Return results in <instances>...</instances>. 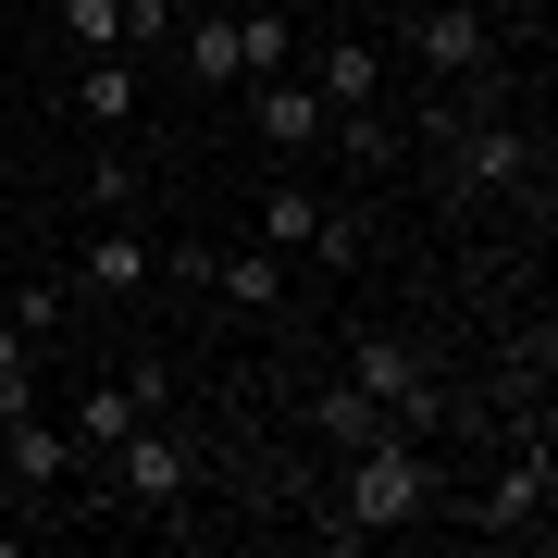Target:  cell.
<instances>
[{"label": "cell", "instance_id": "obj_4", "mask_svg": "<svg viewBox=\"0 0 558 558\" xmlns=\"http://www.w3.org/2000/svg\"><path fill=\"white\" fill-rule=\"evenodd\" d=\"M546 497H558V472H546V422H534V435H521V447L497 459V472H484L472 521H484L497 546H546Z\"/></svg>", "mask_w": 558, "mask_h": 558}, {"label": "cell", "instance_id": "obj_7", "mask_svg": "<svg viewBox=\"0 0 558 558\" xmlns=\"http://www.w3.org/2000/svg\"><path fill=\"white\" fill-rule=\"evenodd\" d=\"M410 50H422V75H447V87H472V75H497V25H484L472 0H435V13L410 25Z\"/></svg>", "mask_w": 558, "mask_h": 558}, {"label": "cell", "instance_id": "obj_14", "mask_svg": "<svg viewBox=\"0 0 558 558\" xmlns=\"http://www.w3.org/2000/svg\"><path fill=\"white\" fill-rule=\"evenodd\" d=\"M149 398H161L149 373H137V385H87V398H75V447H112V435H124V422H137Z\"/></svg>", "mask_w": 558, "mask_h": 558}, {"label": "cell", "instance_id": "obj_11", "mask_svg": "<svg viewBox=\"0 0 558 558\" xmlns=\"http://www.w3.org/2000/svg\"><path fill=\"white\" fill-rule=\"evenodd\" d=\"M149 286V236L137 223H100V236H87V299H137Z\"/></svg>", "mask_w": 558, "mask_h": 558}, {"label": "cell", "instance_id": "obj_5", "mask_svg": "<svg viewBox=\"0 0 558 558\" xmlns=\"http://www.w3.org/2000/svg\"><path fill=\"white\" fill-rule=\"evenodd\" d=\"M348 385H360V398H373L385 422H398V435H435V422H447V398H435V360H422V348H398V336H360Z\"/></svg>", "mask_w": 558, "mask_h": 558}, {"label": "cell", "instance_id": "obj_1", "mask_svg": "<svg viewBox=\"0 0 558 558\" xmlns=\"http://www.w3.org/2000/svg\"><path fill=\"white\" fill-rule=\"evenodd\" d=\"M422 509H435V447L422 435H373V447H348V484H336V521H323V534L373 546V534H398Z\"/></svg>", "mask_w": 558, "mask_h": 558}, {"label": "cell", "instance_id": "obj_17", "mask_svg": "<svg viewBox=\"0 0 558 558\" xmlns=\"http://www.w3.org/2000/svg\"><path fill=\"white\" fill-rule=\"evenodd\" d=\"M0 410H38V348H25L13 311H0Z\"/></svg>", "mask_w": 558, "mask_h": 558}, {"label": "cell", "instance_id": "obj_13", "mask_svg": "<svg viewBox=\"0 0 558 558\" xmlns=\"http://www.w3.org/2000/svg\"><path fill=\"white\" fill-rule=\"evenodd\" d=\"M75 112H87V124H137V62H124V50H87Z\"/></svg>", "mask_w": 558, "mask_h": 558}, {"label": "cell", "instance_id": "obj_16", "mask_svg": "<svg viewBox=\"0 0 558 558\" xmlns=\"http://www.w3.org/2000/svg\"><path fill=\"white\" fill-rule=\"evenodd\" d=\"M50 25L75 50H124V0H50Z\"/></svg>", "mask_w": 558, "mask_h": 558}, {"label": "cell", "instance_id": "obj_21", "mask_svg": "<svg viewBox=\"0 0 558 558\" xmlns=\"http://www.w3.org/2000/svg\"><path fill=\"white\" fill-rule=\"evenodd\" d=\"M174 25H186L174 0H124V50H149V38H174Z\"/></svg>", "mask_w": 558, "mask_h": 558}, {"label": "cell", "instance_id": "obj_6", "mask_svg": "<svg viewBox=\"0 0 558 558\" xmlns=\"http://www.w3.org/2000/svg\"><path fill=\"white\" fill-rule=\"evenodd\" d=\"M323 124H336V112H323V87H311V75H248V137L274 149V161H311V149H323Z\"/></svg>", "mask_w": 558, "mask_h": 558}, {"label": "cell", "instance_id": "obj_2", "mask_svg": "<svg viewBox=\"0 0 558 558\" xmlns=\"http://www.w3.org/2000/svg\"><path fill=\"white\" fill-rule=\"evenodd\" d=\"M248 236L274 248V260H323V274H348V260H360V223H348L336 199H323L311 174H274V186H260Z\"/></svg>", "mask_w": 558, "mask_h": 558}, {"label": "cell", "instance_id": "obj_8", "mask_svg": "<svg viewBox=\"0 0 558 558\" xmlns=\"http://www.w3.org/2000/svg\"><path fill=\"white\" fill-rule=\"evenodd\" d=\"M311 87H323V112H373L385 100V50L373 38H323L311 50Z\"/></svg>", "mask_w": 558, "mask_h": 558}, {"label": "cell", "instance_id": "obj_19", "mask_svg": "<svg viewBox=\"0 0 558 558\" xmlns=\"http://www.w3.org/2000/svg\"><path fill=\"white\" fill-rule=\"evenodd\" d=\"M323 137H336L348 161H398V124H385V112H336V124H323Z\"/></svg>", "mask_w": 558, "mask_h": 558}, {"label": "cell", "instance_id": "obj_3", "mask_svg": "<svg viewBox=\"0 0 558 558\" xmlns=\"http://www.w3.org/2000/svg\"><path fill=\"white\" fill-rule=\"evenodd\" d=\"M100 459H112V484H124V509H137V521H174V509H186V472H199V459H186V435H161L149 410L124 422Z\"/></svg>", "mask_w": 558, "mask_h": 558}, {"label": "cell", "instance_id": "obj_9", "mask_svg": "<svg viewBox=\"0 0 558 558\" xmlns=\"http://www.w3.org/2000/svg\"><path fill=\"white\" fill-rule=\"evenodd\" d=\"M0 472H13V484H62V472H75V435L38 422V410H0Z\"/></svg>", "mask_w": 558, "mask_h": 558}, {"label": "cell", "instance_id": "obj_12", "mask_svg": "<svg viewBox=\"0 0 558 558\" xmlns=\"http://www.w3.org/2000/svg\"><path fill=\"white\" fill-rule=\"evenodd\" d=\"M211 286H223V299H236V311H286V260L274 248H211Z\"/></svg>", "mask_w": 558, "mask_h": 558}, {"label": "cell", "instance_id": "obj_18", "mask_svg": "<svg viewBox=\"0 0 558 558\" xmlns=\"http://www.w3.org/2000/svg\"><path fill=\"white\" fill-rule=\"evenodd\" d=\"M248 25V75H286V62H299V25L286 13H236Z\"/></svg>", "mask_w": 558, "mask_h": 558}, {"label": "cell", "instance_id": "obj_20", "mask_svg": "<svg viewBox=\"0 0 558 558\" xmlns=\"http://www.w3.org/2000/svg\"><path fill=\"white\" fill-rule=\"evenodd\" d=\"M87 199H100V211H124V199H137V161H124V149H100V161H87Z\"/></svg>", "mask_w": 558, "mask_h": 558}, {"label": "cell", "instance_id": "obj_15", "mask_svg": "<svg viewBox=\"0 0 558 558\" xmlns=\"http://www.w3.org/2000/svg\"><path fill=\"white\" fill-rule=\"evenodd\" d=\"M311 422L336 435V459H348V447H373V435H398V422H385L373 398H360V385H323V398H311Z\"/></svg>", "mask_w": 558, "mask_h": 558}, {"label": "cell", "instance_id": "obj_10", "mask_svg": "<svg viewBox=\"0 0 558 558\" xmlns=\"http://www.w3.org/2000/svg\"><path fill=\"white\" fill-rule=\"evenodd\" d=\"M186 38V75L199 87H248V25L236 13H199V25H174Z\"/></svg>", "mask_w": 558, "mask_h": 558}]
</instances>
